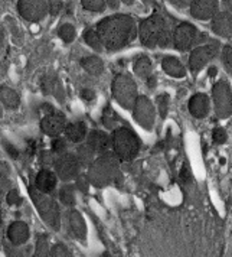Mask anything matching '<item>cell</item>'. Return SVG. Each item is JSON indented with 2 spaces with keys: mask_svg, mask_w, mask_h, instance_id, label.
<instances>
[{
  "mask_svg": "<svg viewBox=\"0 0 232 257\" xmlns=\"http://www.w3.org/2000/svg\"><path fill=\"white\" fill-rule=\"evenodd\" d=\"M98 35L107 51H118L130 45L137 35L139 26L136 21L126 13L107 16L97 24Z\"/></svg>",
  "mask_w": 232,
  "mask_h": 257,
  "instance_id": "1",
  "label": "cell"
},
{
  "mask_svg": "<svg viewBox=\"0 0 232 257\" xmlns=\"http://www.w3.org/2000/svg\"><path fill=\"white\" fill-rule=\"evenodd\" d=\"M174 28L166 16L153 13L139 25L140 42L146 48H173Z\"/></svg>",
  "mask_w": 232,
  "mask_h": 257,
  "instance_id": "2",
  "label": "cell"
},
{
  "mask_svg": "<svg viewBox=\"0 0 232 257\" xmlns=\"http://www.w3.org/2000/svg\"><path fill=\"white\" fill-rule=\"evenodd\" d=\"M120 161L114 153L108 152L97 158L88 168L87 179L90 185L97 188H103L108 185L111 181L117 179L118 175Z\"/></svg>",
  "mask_w": 232,
  "mask_h": 257,
  "instance_id": "3",
  "label": "cell"
},
{
  "mask_svg": "<svg viewBox=\"0 0 232 257\" xmlns=\"http://www.w3.org/2000/svg\"><path fill=\"white\" fill-rule=\"evenodd\" d=\"M111 146L118 161L130 162L139 155L141 142L131 128L123 126L114 130L111 138Z\"/></svg>",
  "mask_w": 232,
  "mask_h": 257,
  "instance_id": "4",
  "label": "cell"
},
{
  "mask_svg": "<svg viewBox=\"0 0 232 257\" xmlns=\"http://www.w3.org/2000/svg\"><path fill=\"white\" fill-rule=\"evenodd\" d=\"M29 195L35 204L41 218L54 231L61 230V211L57 201L48 197L47 194L39 192L35 187H29Z\"/></svg>",
  "mask_w": 232,
  "mask_h": 257,
  "instance_id": "5",
  "label": "cell"
},
{
  "mask_svg": "<svg viewBox=\"0 0 232 257\" xmlns=\"http://www.w3.org/2000/svg\"><path fill=\"white\" fill-rule=\"evenodd\" d=\"M111 93L118 104L126 110H133L137 101V84L130 74H118L111 84Z\"/></svg>",
  "mask_w": 232,
  "mask_h": 257,
  "instance_id": "6",
  "label": "cell"
},
{
  "mask_svg": "<svg viewBox=\"0 0 232 257\" xmlns=\"http://www.w3.org/2000/svg\"><path fill=\"white\" fill-rule=\"evenodd\" d=\"M213 108L219 118H228L232 114V88L226 80L215 82L212 88Z\"/></svg>",
  "mask_w": 232,
  "mask_h": 257,
  "instance_id": "7",
  "label": "cell"
},
{
  "mask_svg": "<svg viewBox=\"0 0 232 257\" xmlns=\"http://www.w3.org/2000/svg\"><path fill=\"white\" fill-rule=\"evenodd\" d=\"M219 54V42L210 41L205 45H200L192 49L189 55V70L192 72H199L202 68H205L210 61L216 58Z\"/></svg>",
  "mask_w": 232,
  "mask_h": 257,
  "instance_id": "8",
  "label": "cell"
},
{
  "mask_svg": "<svg viewBox=\"0 0 232 257\" xmlns=\"http://www.w3.org/2000/svg\"><path fill=\"white\" fill-rule=\"evenodd\" d=\"M81 162L78 161L75 153H64L59 155L54 164L55 174L61 181H71L78 178L81 172Z\"/></svg>",
  "mask_w": 232,
  "mask_h": 257,
  "instance_id": "9",
  "label": "cell"
},
{
  "mask_svg": "<svg viewBox=\"0 0 232 257\" xmlns=\"http://www.w3.org/2000/svg\"><path fill=\"white\" fill-rule=\"evenodd\" d=\"M133 117L140 126L146 130H151L156 121V105L146 95H139L133 107Z\"/></svg>",
  "mask_w": 232,
  "mask_h": 257,
  "instance_id": "10",
  "label": "cell"
},
{
  "mask_svg": "<svg viewBox=\"0 0 232 257\" xmlns=\"http://www.w3.org/2000/svg\"><path fill=\"white\" fill-rule=\"evenodd\" d=\"M19 15L28 22H39L49 13V2L45 0H21L18 2Z\"/></svg>",
  "mask_w": 232,
  "mask_h": 257,
  "instance_id": "11",
  "label": "cell"
},
{
  "mask_svg": "<svg viewBox=\"0 0 232 257\" xmlns=\"http://www.w3.org/2000/svg\"><path fill=\"white\" fill-rule=\"evenodd\" d=\"M197 39V29L195 25L189 24V22H182L179 24L173 31V48L185 52L192 49L193 44Z\"/></svg>",
  "mask_w": 232,
  "mask_h": 257,
  "instance_id": "12",
  "label": "cell"
},
{
  "mask_svg": "<svg viewBox=\"0 0 232 257\" xmlns=\"http://www.w3.org/2000/svg\"><path fill=\"white\" fill-rule=\"evenodd\" d=\"M67 127V117L64 113H61L58 110H54L51 113H48L41 120V128L42 132L51 136V138H59L61 133L65 132Z\"/></svg>",
  "mask_w": 232,
  "mask_h": 257,
  "instance_id": "13",
  "label": "cell"
},
{
  "mask_svg": "<svg viewBox=\"0 0 232 257\" xmlns=\"http://www.w3.org/2000/svg\"><path fill=\"white\" fill-rule=\"evenodd\" d=\"M190 15L197 21H212L213 16L219 12L218 0H193L190 2Z\"/></svg>",
  "mask_w": 232,
  "mask_h": 257,
  "instance_id": "14",
  "label": "cell"
},
{
  "mask_svg": "<svg viewBox=\"0 0 232 257\" xmlns=\"http://www.w3.org/2000/svg\"><path fill=\"white\" fill-rule=\"evenodd\" d=\"M210 29L215 35L220 38L232 36V13L228 11L218 12L210 21Z\"/></svg>",
  "mask_w": 232,
  "mask_h": 257,
  "instance_id": "15",
  "label": "cell"
},
{
  "mask_svg": "<svg viewBox=\"0 0 232 257\" xmlns=\"http://www.w3.org/2000/svg\"><path fill=\"white\" fill-rule=\"evenodd\" d=\"M67 222H68L70 231L77 240L80 241L87 240V224L80 211L74 210V208L67 211Z\"/></svg>",
  "mask_w": 232,
  "mask_h": 257,
  "instance_id": "16",
  "label": "cell"
},
{
  "mask_svg": "<svg viewBox=\"0 0 232 257\" xmlns=\"http://www.w3.org/2000/svg\"><path fill=\"white\" fill-rule=\"evenodd\" d=\"M87 143L93 148L94 152L100 153V155L108 153L110 152V148H111L110 136L105 132H101V130L90 132L88 136H87Z\"/></svg>",
  "mask_w": 232,
  "mask_h": 257,
  "instance_id": "17",
  "label": "cell"
},
{
  "mask_svg": "<svg viewBox=\"0 0 232 257\" xmlns=\"http://www.w3.org/2000/svg\"><path fill=\"white\" fill-rule=\"evenodd\" d=\"M31 237V230L25 221H15L8 228V238L13 245H24Z\"/></svg>",
  "mask_w": 232,
  "mask_h": 257,
  "instance_id": "18",
  "label": "cell"
},
{
  "mask_svg": "<svg viewBox=\"0 0 232 257\" xmlns=\"http://www.w3.org/2000/svg\"><path fill=\"white\" fill-rule=\"evenodd\" d=\"M187 108L195 118H203L209 113V97L206 94L197 93L190 97Z\"/></svg>",
  "mask_w": 232,
  "mask_h": 257,
  "instance_id": "19",
  "label": "cell"
},
{
  "mask_svg": "<svg viewBox=\"0 0 232 257\" xmlns=\"http://www.w3.org/2000/svg\"><path fill=\"white\" fill-rule=\"evenodd\" d=\"M57 184H58V176H57V174H54L52 171L41 169L38 172L35 179V185L39 192L49 194V192H52L57 188Z\"/></svg>",
  "mask_w": 232,
  "mask_h": 257,
  "instance_id": "20",
  "label": "cell"
},
{
  "mask_svg": "<svg viewBox=\"0 0 232 257\" xmlns=\"http://www.w3.org/2000/svg\"><path fill=\"white\" fill-rule=\"evenodd\" d=\"M162 68L169 77H173V78H183L186 75L185 65L180 62V59L170 57V55L162 59Z\"/></svg>",
  "mask_w": 232,
  "mask_h": 257,
  "instance_id": "21",
  "label": "cell"
},
{
  "mask_svg": "<svg viewBox=\"0 0 232 257\" xmlns=\"http://www.w3.org/2000/svg\"><path fill=\"white\" fill-rule=\"evenodd\" d=\"M133 70H134V74L139 77L140 80H144V81H147L149 78H151L154 75L153 74V64H151L149 57H146V55H140V57L134 59Z\"/></svg>",
  "mask_w": 232,
  "mask_h": 257,
  "instance_id": "22",
  "label": "cell"
},
{
  "mask_svg": "<svg viewBox=\"0 0 232 257\" xmlns=\"http://www.w3.org/2000/svg\"><path fill=\"white\" fill-rule=\"evenodd\" d=\"M64 133H65L67 139L72 142V143H80V142H82L88 136L87 126L82 121H74V123L67 124Z\"/></svg>",
  "mask_w": 232,
  "mask_h": 257,
  "instance_id": "23",
  "label": "cell"
},
{
  "mask_svg": "<svg viewBox=\"0 0 232 257\" xmlns=\"http://www.w3.org/2000/svg\"><path fill=\"white\" fill-rule=\"evenodd\" d=\"M0 101L6 108L15 110L21 104V97L13 88L8 85H0Z\"/></svg>",
  "mask_w": 232,
  "mask_h": 257,
  "instance_id": "24",
  "label": "cell"
},
{
  "mask_svg": "<svg viewBox=\"0 0 232 257\" xmlns=\"http://www.w3.org/2000/svg\"><path fill=\"white\" fill-rule=\"evenodd\" d=\"M81 67L84 70L87 71L90 75L94 77H98L103 74L104 71V64H103V59L100 57H95V55H90V57H85L81 59Z\"/></svg>",
  "mask_w": 232,
  "mask_h": 257,
  "instance_id": "25",
  "label": "cell"
},
{
  "mask_svg": "<svg viewBox=\"0 0 232 257\" xmlns=\"http://www.w3.org/2000/svg\"><path fill=\"white\" fill-rule=\"evenodd\" d=\"M77 158H78V161L81 162V165H85V166H90V165L93 164L94 161V155L95 152L93 151V148L88 145V143H82L80 145L78 148H77Z\"/></svg>",
  "mask_w": 232,
  "mask_h": 257,
  "instance_id": "26",
  "label": "cell"
},
{
  "mask_svg": "<svg viewBox=\"0 0 232 257\" xmlns=\"http://www.w3.org/2000/svg\"><path fill=\"white\" fill-rule=\"evenodd\" d=\"M32 257H51V247H49V238L45 234H39L36 238L35 251Z\"/></svg>",
  "mask_w": 232,
  "mask_h": 257,
  "instance_id": "27",
  "label": "cell"
},
{
  "mask_svg": "<svg viewBox=\"0 0 232 257\" xmlns=\"http://www.w3.org/2000/svg\"><path fill=\"white\" fill-rule=\"evenodd\" d=\"M84 41L85 44L90 48H93L94 51H103L104 49V45H103V41L98 35V32L95 29H88L85 31L84 34Z\"/></svg>",
  "mask_w": 232,
  "mask_h": 257,
  "instance_id": "28",
  "label": "cell"
},
{
  "mask_svg": "<svg viewBox=\"0 0 232 257\" xmlns=\"http://www.w3.org/2000/svg\"><path fill=\"white\" fill-rule=\"evenodd\" d=\"M59 199L64 205L72 207L75 204V188L72 185H64L59 191Z\"/></svg>",
  "mask_w": 232,
  "mask_h": 257,
  "instance_id": "29",
  "label": "cell"
},
{
  "mask_svg": "<svg viewBox=\"0 0 232 257\" xmlns=\"http://www.w3.org/2000/svg\"><path fill=\"white\" fill-rule=\"evenodd\" d=\"M58 35L65 44H71V42H74V39H75V36H77V31H75L74 25L64 24L59 28Z\"/></svg>",
  "mask_w": 232,
  "mask_h": 257,
  "instance_id": "30",
  "label": "cell"
},
{
  "mask_svg": "<svg viewBox=\"0 0 232 257\" xmlns=\"http://www.w3.org/2000/svg\"><path fill=\"white\" fill-rule=\"evenodd\" d=\"M81 5L90 12H103L107 9V0H82Z\"/></svg>",
  "mask_w": 232,
  "mask_h": 257,
  "instance_id": "31",
  "label": "cell"
},
{
  "mask_svg": "<svg viewBox=\"0 0 232 257\" xmlns=\"http://www.w3.org/2000/svg\"><path fill=\"white\" fill-rule=\"evenodd\" d=\"M169 103H170V98L167 94H160L157 95L156 98V110H159V114L162 118L167 116V111H169Z\"/></svg>",
  "mask_w": 232,
  "mask_h": 257,
  "instance_id": "32",
  "label": "cell"
},
{
  "mask_svg": "<svg viewBox=\"0 0 232 257\" xmlns=\"http://www.w3.org/2000/svg\"><path fill=\"white\" fill-rule=\"evenodd\" d=\"M103 123L107 128H114L116 124L118 123V116L114 113V110L108 105L104 110V114H103Z\"/></svg>",
  "mask_w": 232,
  "mask_h": 257,
  "instance_id": "33",
  "label": "cell"
},
{
  "mask_svg": "<svg viewBox=\"0 0 232 257\" xmlns=\"http://www.w3.org/2000/svg\"><path fill=\"white\" fill-rule=\"evenodd\" d=\"M51 257H72V254L64 243H57L51 247Z\"/></svg>",
  "mask_w": 232,
  "mask_h": 257,
  "instance_id": "34",
  "label": "cell"
},
{
  "mask_svg": "<svg viewBox=\"0 0 232 257\" xmlns=\"http://www.w3.org/2000/svg\"><path fill=\"white\" fill-rule=\"evenodd\" d=\"M220 58L223 62V67L232 72V45H225L220 51Z\"/></svg>",
  "mask_w": 232,
  "mask_h": 257,
  "instance_id": "35",
  "label": "cell"
},
{
  "mask_svg": "<svg viewBox=\"0 0 232 257\" xmlns=\"http://www.w3.org/2000/svg\"><path fill=\"white\" fill-rule=\"evenodd\" d=\"M67 146H68V143L65 139H62L61 136L59 138H55L54 141H52V152L55 153V155H64V153H67Z\"/></svg>",
  "mask_w": 232,
  "mask_h": 257,
  "instance_id": "36",
  "label": "cell"
},
{
  "mask_svg": "<svg viewBox=\"0 0 232 257\" xmlns=\"http://www.w3.org/2000/svg\"><path fill=\"white\" fill-rule=\"evenodd\" d=\"M212 139H213L215 143H218V145L225 143V142L228 141V135H226L225 128H222V127L215 128V130H213V133H212Z\"/></svg>",
  "mask_w": 232,
  "mask_h": 257,
  "instance_id": "37",
  "label": "cell"
},
{
  "mask_svg": "<svg viewBox=\"0 0 232 257\" xmlns=\"http://www.w3.org/2000/svg\"><path fill=\"white\" fill-rule=\"evenodd\" d=\"M57 158H58V155H55L52 151L51 152H42V155H41V162L44 165H54L55 161H57Z\"/></svg>",
  "mask_w": 232,
  "mask_h": 257,
  "instance_id": "38",
  "label": "cell"
},
{
  "mask_svg": "<svg viewBox=\"0 0 232 257\" xmlns=\"http://www.w3.org/2000/svg\"><path fill=\"white\" fill-rule=\"evenodd\" d=\"M64 8V3L62 2H58V0H54V2H49V15L52 16H57Z\"/></svg>",
  "mask_w": 232,
  "mask_h": 257,
  "instance_id": "39",
  "label": "cell"
},
{
  "mask_svg": "<svg viewBox=\"0 0 232 257\" xmlns=\"http://www.w3.org/2000/svg\"><path fill=\"white\" fill-rule=\"evenodd\" d=\"M21 197H19V192L16 191V189H12L9 194H8V202L11 204V205H18V204H21Z\"/></svg>",
  "mask_w": 232,
  "mask_h": 257,
  "instance_id": "40",
  "label": "cell"
},
{
  "mask_svg": "<svg viewBox=\"0 0 232 257\" xmlns=\"http://www.w3.org/2000/svg\"><path fill=\"white\" fill-rule=\"evenodd\" d=\"M77 187L80 188L81 191H84V192H87V191H88L90 182H88L87 176H78V179H77Z\"/></svg>",
  "mask_w": 232,
  "mask_h": 257,
  "instance_id": "41",
  "label": "cell"
},
{
  "mask_svg": "<svg viewBox=\"0 0 232 257\" xmlns=\"http://www.w3.org/2000/svg\"><path fill=\"white\" fill-rule=\"evenodd\" d=\"M81 97L85 101H91V100L95 98V93L90 88H84V90H81Z\"/></svg>",
  "mask_w": 232,
  "mask_h": 257,
  "instance_id": "42",
  "label": "cell"
},
{
  "mask_svg": "<svg viewBox=\"0 0 232 257\" xmlns=\"http://www.w3.org/2000/svg\"><path fill=\"white\" fill-rule=\"evenodd\" d=\"M5 148H6V151L9 152V155H11L12 158H15V159H16V158L19 156V152H18V149H16V148H13L12 145L6 143V145H5Z\"/></svg>",
  "mask_w": 232,
  "mask_h": 257,
  "instance_id": "43",
  "label": "cell"
},
{
  "mask_svg": "<svg viewBox=\"0 0 232 257\" xmlns=\"http://www.w3.org/2000/svg\"><path fill=\"white\" fill-rule=\"evenodd\" d=\"M176 8H190V2H172Z\"/></svg>",
  "mask_w": 232,
  "mask_h": 257,
  "instance_id": "44",
  "label": "cell"
},
{
  "mask_svg": "<svg viewBox=\"0 0 232 257\" xmlns=\"http://www.w3.org/2000/svg\"><path fill=\"white\" fill-rule=\"evenodd\" d=\"M118 6H120V2H116V0H107V8L118 9Z\"/></svg>",
  "mask_w": 232,
  "mask_h": 257,
  "instance_id": "45",
  "label": "cell"
},
{
  "mask_svg": "<svg viewBox=\"0 0 232 257\" xmlns=\"http://www.w3.org/2000/svg\"><path fill=\"white\" fill-rule=\"evenodd\" d=\"M156 82H157V78L153 75L151 78H149V80L146 81V84H147V87H149V88H154V87H156Z\"/></svg>",
  "mask_w": 232,
  "mask_h": 257,
  "instance_id": "46",
  "label": "cell"
},
{
  "mask_svg": "<svg viewBox=\"0 0 232 257\" xmlns=\"http://www.w3.org/2000/svg\"><path fill=\"white\" fill-rule=\"evenodd\" d=\"M216 67H210V68H209V71H208V74L209 75H210V77H215V75H216Z\"/></svg>",
  "mask_w": 232,
  "mask_h": 257,
  "instance_id": "47",
  "label": "cell"
},
{
  "mask_svg": "<svg viewBox=\"0 0 232 257\" xmlns=\"http://www.w3.org/2000/svg\"><path fill=\"white\" fill-rule=\"evenodd\" d=\"M3 117V108H2V104H0V118Z\"/></svg>",
  "mask_w": 232,
  "mask_h": 257,
  "instance_id": "48",
  "label": "cell"
},
{
  "mask_svg": "<svg viewBox=\"0 0 232 257\" xmlns=\"http://www.w3.org/2000/svg\"><path fill=\"white\" fill-rule=\"evenodd\" d=\"M2 39H3V36H2V34H0V44H2Z\"/></svg>",
  "mask_w": 232,
  "mask_h": 257,
  "instance_id": "49",
  "label": "cell"
}]
</instances>
